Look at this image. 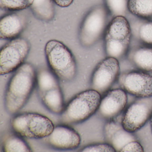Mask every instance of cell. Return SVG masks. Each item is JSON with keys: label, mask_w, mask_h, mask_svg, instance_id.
I'll return each mask as SVG.
<instances>
[{"label": "cell", "mask_w": 152, "mask_h": 152, "mask_svg": "<svg viewBox=\"0 0 152 152\" xmlns=\"http://www.w3.org/2000/svg\"><path fill=\"white\" fill-rule=\"evenodd\" d=\"M36 78L35 68L30 63L16 70L5 92L4 104L8 113L15 114L25 105L36 85Z\"/></svg>", "instance_id": "obj_1"}, {"label": "cell", "mask_w": 152, "mask_h": 152, "mask_svg": "<svg viewBox=\"0 0 152 152\" xmlns=\"http://www.w3.org/2000/svg\"><path fill=\"white\" fill-rule=\"evenodd\" d=\"M45 53L50 70L58 80L65 82L74 80L77 74V64L68 47L57 40H50L46 43Z\"/></svg>", "instance_id": "obj_2"}, {"label": "cell", "mask_w": 152, "mask_h": 152, "mask_svg": "<svg viewBox=\"0 0 152 152\" xmlns=\"http://www.w3.org/2000/svg\"><path fill=\"white\" fill-rule=\"evenodd\" d=\"M132 37L131 27L125 17L113 18L104 34L105 51L107 56L121 59L129 50Z\"/></svg>", "instance_id": "obj_3"}, {"label": "cell", "mask_w": 152, "mask_h": 152, "mask_svg": "<svg viewBox=\"0 0 152 152\" xmlns=\"http://www.w3.org/2000/svg\"><path fill=\"white\" fill-rule=\"evenodd\" d=\"M101 96L92 89L79 93L65 107L61 114V121L67 125L87 121L98 110Z\"/></svg>", "instance_id": "obj_4"}, {"label": "cell", "mask_w": 152, "mask_h": 152, "mask_svg": "<svg viewBox=\"0 0 152 152\" xmlns=\"http://www.w3.org/2000/svg\"><path fill=\"white\" fill-rule=\"evenodd\" d=\"M11 126L16 134L29 139L44 138L49 136L55 126L47 116L40 114L26 113L17 115L11 120Z\"/></svg>", "instance_id": "obj_5"}, {"label": "cell", "mask_w": 152, "mask_h": 152, "mask_svg": "<svg viewBox=\"0 0 152 152\" xmlns=\"http://www.w3.org/2000/svg\"><path fill=\"white\" fill-rule=\"evenodd\" d=\"M109 15L105 5L93 7L83 18L79 32L80 44L90 48L96 44L104 35Z\"/></svg>", "instance_id": "obj_6"}, {"label": "cell", "mask_w": 152, "mask_h": 152, "mask_svg": "<svg viewBox=\"0 0 152 152\" xmlns=\"http://www.w3.org/2000/svg\"><path fill=\"white\" fill-rule=\"evenodd\" d=\"M31 48V44L26 39L18 37L4 45L0 52L1 75L15 71L24 64Z\"/></svg>", "instance_id": "obj_7"}, {"label": "cell", "mask_w": 152, "mask_h": 152, "mask_svg": "<svg viewBox=\"0 0 152 152\" xmlns=\"http://www.w3.org/2000/svg\"><path fill=\"white\" fill-rule=\"evenodd\" d=\"M120 75L119 61L114 58L107 57L95 68L91 78V88L101 96L108 92Z\"/></svg>", "instance_id": "obj_8"}, {"label": "cell", "mask_w": 152, "mask_h": 152, "mask_svg": "<svg viewBox=\"0 0 152 152\" xmlns=\"http://www.w3.org/2000/svg\"><path fill=\"white\" fill-rule=\"evenodd\" d=\"M152 115V97L137 98L125 110L121 121L124 129L133 133L142 128Z\"/></svg>", "instance_id": "obj_9"}, {"label": "cell", "mask_w": 152, "mask_h": 152, "mask_svg": "<svg viewBox=\"0 0 152 152\" xmlns=\"http://www.w3.org/2000/svg\"><path fill=\"white\" fill-rule=\"evenodd\" d=\"M121 88L137 98L152 97V76L143 71H131L119 76Z\"/></svg>", "instance_id": "obj_10"}, {"label": "cell", "mask_w": 152, "mask_h": 152, "mask_svg": "<svg viewBox=\"0 0 152 152\" xmlns=\"http://www.w3.org/2000/svg\"><path fill=\"white\" fill-rule=\"evenodd\" d=\"M67 125L59 124L55 126L51 134L46 137L50 145L62 150H74L79 147L81 143L80 134Z\"/></svg>", "instance_id": "obj_11"}, {"label": "cell", "mask_w": 152, "mask_h": 152, "mask_svg": "<svg viewBox=\"0 0 152 152\" xmlns=\"http://www.w3.org/2000/svg\"><path fill=\"white\" fill-rule=\"evenodd\" d=\"M127 99V92L123 89L110 90L101 99L98 111L107 120H113L123 111Z\"/></svg>", "instance_id": "obj_12"}, {"label": "cell", "mask_w": 152, "mask_h": 152, "mask_svg": "<svg viewBox=\"0 0 152 152\" xmlns=\"http://www.w3.org/2000/svg\"><path fill=\"white\" fill-rule=\"evenodd\" d=\"M105 140L115 149L120 152L124 146L129 142L137 140L132 133L128 132L124 129L121 123L114 120H109L104 127Z\"/></svg>", "instance_id": "obj_13"}, {"label": "cell", "mask_w": 152, "mask_h": 152, "mask_svg": "<svg viewBox=\"0 0 152 152\" xmlns=\"http://www.w3.org/2000/svg\"><path fill=\"white\" fill-rule=\"evenodd\" d=\"M27 23L26 16L21 12L3 17L0 21V38L13 39L23 32Z\"/></svg>", "instance_id": "obj_14"}, {"label": "cell", "mask_w": 152, "mask_h": 152, "mask_svg": "<svg viewBox=\"0 0 152 152\" xmlns=\"http://www.w3.org/2000/svg\"><path fill=\"white\" fill-rule=\"evenodd\" d=\"M127 55L129 61L140 71L152 73V47H136L129 50Z\"/></svg>", "instance_id": "obj_15"}, {"label": "cell", "mask_w": 152, "mask_h": 152, "mask_svg": "<svg viewBox=\"0 0 152 152\" xmlns=\"http://www.w3.org/2000/svg\"><path fill=\"white\" fill-rule=\"evenodd\" d=\"M136 18L129 22L132 36L145 46L152 47V21Z\"/></svg>", "instance_id": "obj_16"}, {"label": "cell", "mask_w": 152, "mask_h": 152, "mask_svg": "<svg viewBox=\"0 0 152 152\" xmlns=\"http://www.w3.org/2000/svg\"><path fill=\"white\" fill-rule=\"evenodd\" d=\"M42 101L48 110L56 114H61L65 108L64 96L60 87L43 94Z\"/></svg>", "instance_id": "obj_17"}, {"label": "cell", "mask_w": 152, "mask_h": 152, "mask_svg": "<svg viewBox=\"0 0 152 152\" xmlns=\"http://www.w3.org/2000/svg\"><path fill=\"white\" fill-rule=\"evenodd\" d=\"M55 3L54 0H34L30 8L37 19L49 22L55 17Z\"/></svg>", "instance_id": "obj_18"}, {"label": "cell", "mask_w": 152, "mask_h": 152, "mask_svg": "<svg viewBox=\"0 0 152 152\" xmlns=\"http://www.w3.org/2000/svg\"><path fill=\"white\" fill-rule=\"evenodd\" d=\"M36 85L40 95L56 88H59L58 78L51 70L42 69L37 73Z\"/></svg>", "instance_id": "obj_19"}, {"label": "cell", "mask_w": 152, "mask_h": 152, "mask_svg": "<svg viewBox=\"0 0 152 152\" xmlns=\"http://www.w3.org/2000/svg\"><path fill=\"white\" fill-rule=\"evenodd\" d=\"M128 8L129 12L136 17L152 18V0H129Z\"/></svg>", "instance_id": "obj_20"}, {"label": "cell", "mask_w": 152, "mask_h": 152, "mask_svg": "<svg viewBox=\"0 0 152 152\" xmlns=\"http://www.w3.org/2000/svg\"><path fill=\"white\" fill-rule=\"evenodd\" d=\"M18 134H12L4 140L3 149L6 152H30L31 149L26 142Z\"/></svg>", "instance_id": "obj_21"}, {"label": "cell", "mask_w": 152, "mask_h": 152, "mask_svg": "<svg viewBox=\"0 0 152 152\" xmlns=\"http://www.w3.org/2000/svg\"><path fill=\"white\" fill-rule=\"evenodd\" d=\"M129 0H104L105 6L109 15L114 18L118 16L126 17L129 12Z\"/></svg>", "instance_id": "obj_22"}, {"label": "cell", "mask_w": 152, "mask_h": 152, "mask_svg": "<svg viewBox=\"0 0 152 152\" xmlns=\"http://www.w3.org/2000/svg\"><path fill=\"white\" fill-rule=\"evenodd\" d=\"M34 0H0L1 8L10 11H19L30 7Z\"/></svg>", "instance_id": "obj_23"}, {"label": "cell", "mask_w": 152, "mask_h": 152, "mask_svg": "<svg viewBox=\"0 0 152 152\" xmlns=\"http://www.w3.org/2000/svg\"><path fill=\"white\" fill-rule=\"evenodd\" d=\"M83 152H116L113 147L108 143H102L90 145L82 149Z\"/></svg>", "instance_id": "obj_24"}, {"label": "cell", "mask_w": 152, "mask_h": 152, "mask_svg": "<svg viewBox=\"0 0 152 152\" xmlns=\"http://www.w3.org/2000/svg\"><path fill=\"white\" fill-rule=\"evenodd\" d=\"M144 150L141 144L137 141L134 140L129 142L121 149V152H143Z\"/></svg>", "instance_id": "obj_25"}, {"label": "cell", "mask_w": 152, "mask_h": 152, "mask_svg": "<svg viewBox=\"0 0 152 152\" xmlns=\"http://www.w3.org/2000/svg\"><path fill=\"white\" fill-rule=\"evenodd\" d=\"M55 4L61 7H67L73 2L74 0H54Z\"/></svg>", "instance_id": "obj_26"}, {"label": "cell", "mask_w": 152, "mask_h": 152, "mask_svg": "<svg viewBox=\"0 0 152 152\" xmlns=\"http://www.w3.org/2000/svg\"><path fill=\"white\" fill-rule=\"evenodd\" d=\"M150 124H151V131L152 133V115H151V118H150Z\"/></svg>", "instance_id": "obj_27"}]
</instances>
